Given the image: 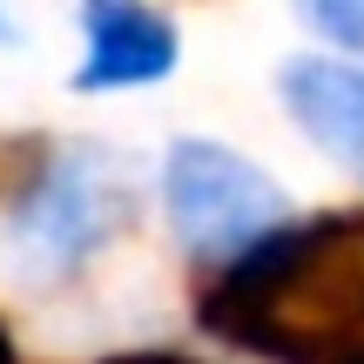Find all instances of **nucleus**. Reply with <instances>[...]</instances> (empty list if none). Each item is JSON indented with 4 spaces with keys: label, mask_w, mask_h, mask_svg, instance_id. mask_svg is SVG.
I'll return each instance as SVG.
<instances>
[{
    "label": "nucleus",
    "mask_w": 364,
    "mask_h": 364,
    "mask_svg": "<svg viewBox=\"0 0 364 364\" xmlns=\"http://www.w3.org/2000/svg\"><path fill=\"white\" fill-rule=\"evenodd\" d=\"M108 364H196V358H176V351H129V358H108Z\"/></svg>",
    "instance_id": "obj_7"
},
{
    "label": "nucleus",
    "mask_w": 364,
    "mask_h": 364,
    "mask_svg": "<svg viewBox=\"0 0 364 364\" xmlns=\"http://www.w3.org/2000/svg\"><path fill=\"white\" fill-rule=\"evenodd\" d=\"M304 14H311V27H324L331 41H344V48L364 54V0H304Z\"/></svg>",
    "instance_id": "obj_6"
},
{
    "label": "nucleus",
    "mask_w": 364,
    "mask_h": 364,
    "mask_svg": "<svg viewBox=\"0 0 364 364\" xmlns=\"http://www.w3.org/2000/svg\"><path fill=\"white\" fill-rule=\"evenodd\" d=\"M81 54L75 88L108 95V88H149L176 68V27L149 0H81Z\"/></svg>",
    "instance_id": "obj_4"
},
{
    "label": "nucleus",
    "mask_w": 364,
    "mask_h": 364,
    "mask_svg": "<svg viewBox=\"0 0 364 364\" xmlns=\"http://www.w3.org/2000/svg\"><path fill=\"white\" fill-rule=\"evenodd\" d=\"M0 364H14V338H7V324H0Z\"/></svg>",
    "instance_id": "obj_9"
},
{
    "label": "nucleus",
    "mask_w": 364,
    "mask_h": 364,
    "mask_svg": "<svg viewBox=\"0 0 364 364\" xmlns=\"http://www.w3.org/2000/svg\"><path fill=\"white\" fill-rule=\"evenodd\" d=\"M115 230V189L95 156H54L34 162V176L14 189L7 209V250L14 270L61 277Z\"/></svg>",
    "instance_id": "obj_3"
},
{
    "label": "nucleus",
    "mask_w": 364,
    "mask_h": 364,
    "mask_svg": "<svg viewBox=\"0 0 364 364\" xmlns=\"http://www.w3.org/2000/svg\"><path fill=\"white\" fill-rule=\"evenodd\" d=\"M203 324L270 364H358L364 358V216L284 223L223 263L203 290Z\"/></svg>",
    "instance_id": "obj_1"
},
{
    "label": "nucleus",
    "mask_w": 364,
    "mask_h": 364,
    "mask_svg": "<svg viewBox=\"0 0 364 364\" xmlns=\"http://www.w3.org/2000/svg\"><path fill=\"white\" fill-rule=\"evenodd\" d=\"M162 203H169L182 250L203 263H236L243 250L284 230L277 182L223 142H176L162 162Z\"/></svg>",
    "instance_id": "obj_2"
},
{
    "label": "nucleus",
    "mask_w": 364,
    "mask_h": 364,
    "mask_svg": "<svg viewBox=\"0 0 364 364\" xmlns=\"http://www.w3.org/2000/svg\"><path fill=\"white\" fill-rule=\"evenodd\" d=\"M358 364H364V358H358Z\"/></svg>",
    "instance_id": "obj_10"
},
{
    "label": "nucleus",
    "mask_w": 364,
    "mask_h": 364,
    "mask_svg": "<svg viewBox=\"0 0 364 364\" xmlns=\"http://www.w3.org/2000/svg\"><path fill=\"white\" fill-rule=\"evenodd\" d=\"M0 48H14V21H7V7H0Z\"/></svg>",
    "instance_id": "obj_8"
},
{
    "label": "nucleus",
    "mask_w": 364,
    "mask_h": 364,
    "mask_svg": "<svg viewBox=\"0 0 364 364\" xmlns=\"http://www.w3.org/2000/svg\"><path fill=\"white\" fill-rule=\"evenodd\" d=\"M284 108L338 169L364 176V68L331 61V54H297L277 75Z\"/></svg>",
    "instance_id": "obj_5"
}]
</instances>
